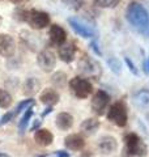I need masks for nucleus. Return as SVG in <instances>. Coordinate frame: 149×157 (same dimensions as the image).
<instances>
[{"label": "nucleus", "mask_w": 149, "mask_h": 157, "mask_svg": "<svg viewBox=\"0 0 149 157\" xmlns=\"http://www.w3.org/2000/svg\"><path fill=\"white\" fill-rule=\"evenodd\" d=\"M126 63H127L128 68H130V71L133 73V75H139V72H137V70H136V66L133 64V63H132V62H131L128 58H126Z\"/></svg>", "instance_id": "obj_28"}, {"label": "nucleus", "mask_w": 149, "mask_h": 157, "mask_svg": "<svg viewBox=\"0 0 149 157\" xmlns=\"http://www.w3.org/2000/svg\"><path fill=\"white\" fill-rule=\"evenodd\" d=\"M0 157H8L7 155H4V153H0Z\"/></svg>", "instance_id": "obj_36"}, {"label": "nucleus", "mask_w": 149, "mask_h": 157, "mask_svg": "<svg viewBox=\"0 0 149 157\" xmlns=\"http://www.w3.org/2000/svg\"><path fill=\"white\" fill-rule=\"evenodd\" d=\"M124 141H126V151L130 156H136V157H145L147 156V153H148L147 145L136 134L126 135Z\"/></svg>", "instance_id": "obj_3"}, {"label": "nucleus", "mask_w": 149, "mask_h": 157, "mask_svg": "<svg viewBox=\"0 0 149 157\" xmlns=\"http://www.w3.org/2000/svg\"><path fill=\"white\" fill-rule=\"evenodd\" d=\"M58 54L64 63H71L76 55V47L73 43H63L62 46H59Z\"/></svg>", "instance_id": "obj_11"}, {"label": "nucleus", "mask_w": 149, "mask_h": 157, "mask_svg": "<svg viewBox=\"0 0 149 157\" xmlns=\"http://www.w3.org/2000/svg\"><path fill=\"white\" fill-rule=\"evenodd\" d=\"M69 88L74 96L77 98H88L90 96V93L93 92V86L90 84V81H88L86 78L82 77H73L69 81Z\"/></svg>", "instance_id": "obj_5"}, {"label": "nucleus", "mask_w": 149, "mask_h": 157, "mask_svg": "<svg viewBox=\"0 0 149 157\" xmlns=\"http://www.w3.org/2000/svg\"><path fill=\"white\" fill-rule=\"evenodd\" d=\"M51 82H52V85L55 86V88H63V86H66V84H67V76H66V73H63V72L54 73L52 77H51Z\"/></svg>", "instance_id": "obj_20"}, {"label": "nucleus", "mask_w": 149, "mask_h": 157, "mask_svg": "<svg viewBox=\"0 0 149 157\" xmlns=\"http://www.w3.org/2000/svg\"><path fill=\"white\" fill-rule=\"evenodd\" d=\"M73 124V117L68 113H60L56 117V126L63 131H67L72 127Z\"/></svg>", "instance_id": "obj_17"}, {"label": "nucleus", "mask_w": 149, "mask_h": 157, "mask_svg": "<svg viewBox=\"0 0 149 157\" xmlns=\"http://www.w3.org/2000/svg\"><path fill=\"white\" fill-rule=\"evenodd\" d=\"M126 17L131 25L137 30H147L149 25V14L141 4L136 2L131 3L127 8Z\"/></svg>", "instance_id": "obj_1"}, {"label": "nucleus", "mask_w": 149, "mask_h": 157, "mask_svg": "<svg viewBox=\"0 0 149 157\" xmlns=\"http://www.w3.org/2000/svg\"><path fill=\"white\" fill-rule=\"evenodd\" d=\"M107 119L119 127H124L127 124V110L122 102H115L110 106L107 111Z\"/></svg>", "instance_id": "obj_6"}, {"label": "nucleus", "mask_w": 149, "mask_h": 157, "mask_svg": "<svg viewBox=\"0 0 149 157\" xmlns=\"http://www.w3.org/2000/svg\"><path fill=\"white\" fill-rule=\"evenodd\" d=\"M109 101H110V97H109L107 93L105 90H98L92 100V109L98 115H102L109 105Z\"/></svg>", "instance_id": "obj_8"}, {"label": "nucleus", "mask_w": 149, "mask_h": 157, "mask_svg": "<svg viewBox=\"0 0 149 157\" xmlns=\"http://www.w3.org/2000/svg\"><path fill=\"white\" fill-rule=\"evenodd\" d=\"M12 96L9 94L7 90L4 89H0V107H3V109H8L9 106L12 105Z\"/></svg>", "instance_id": "obj_23"}, {"label": "nucleus", "mask_w": 149, "mask_h": 157, "mask_svg": "<svg viewBox=\"0 0 149 157\" xmlns=\"http://www.w3.org/2000/svg\"><path fill=\"white\" fill-rule=\"evenodd\" d=\"M0 25H2V17H0Z\"/></svg>", "instance_id": "obj_37"}, {"label": "nucleus", "mask_w": 149, "mask_h": 157, "mask_svg": "<svg viewBox=\"0 0 149 157\" xmlns=\"http://www.w3.org/2000/svg\"><path fill=\"white\" fill-rule=\"evenodd\" d=\"M62 2L66 4L68 8L73 9V11H78L84 4V0H62Z\"/></svg>", "instance_id": "obj_25"}, {"label": "nucleus", "mask_w": 149, "mask_h": 157, "mask_svg": "<svg viewBox=\"0 0 149 157\" xmlns=\"http://www.w3.org/2000/svg\"><path fill=\"white\" fill-rule=\"evenodd\" d=\"M42 104L47 105V106H52L56 102H59V93L55 89H44L42 92L41 97H39Z\"/></svg>", "instance_id": "obj_16"}, {"label": "nucleus", "mask_w": 149, "mask_h": 157, "mask_svg": "<svg viewBox=\"0 0 149 157\" xmlns=\"http://www.w3.org/2000/svg\"><path fill=\"white\" fill-rule=\"evenodd\" d=\"M78 71H80L84 76L92 77L94 80H98L99 76L102 75V70H101V66L98 64V62H96L93 58L85 55V54L80 58Z\"/></svg>", "instance_id": "obj_2"}, {"label": "nucleus", "mask_w": 149, "mask_h": 157, "mask_svg": "<svg viewBox=\"0 0 149 157\" xmlns=\"http://www.w3.org/2000/svg\"><path fill=\"white\" fill-rule=\"evenodd\" d=\"M145 67H147V72H149V58H148V60L145 63Z\"/></svg>", "instance_id": "obj_34"}, {"label": "nucleus", "mask_w": 149, "mask_h": 157, "mask_svg": "<svg viewBox=\"0 0 149 157\" xmlns=\"http://www.w3.org/2000/svg\"><path fill=\"white\" fill-rule=\"evenodd\" d=\"M135 104L140 107L149 106V92H145V90L139 92L135 96Z\"/></svg>", "instance_id": "obj_21"}, {"label": "nucleus", "mask_w": 149, "mask_h": 157, "mask_svg": "<svg viewBox=\"0 0 149 157\" xmlns=\"http://www.w3.org/2000/svg\"><path fill=\"white\" fill-rule=\"evenodd\" d=\"M64 144L68 149L71 151H81L84 147H85V141H84V137L80 135H69L64 139Z\"/></svg>", "instance_id": "obj_15"}, {"label": "nucleus", "mask_w": 149, "mask_h": 157, "mask_svg": "<svg viewBox=\"0 0 149 157\" xmlns=\"http://www.w3.org/2000/svg\"><path fill=\"white\" fill-rule=\"evenodd\" d=\"M16 51L14 39L9 34H0V55L4 58H11Z\"/></svg>", "instance_id": "obj_9"}, {"label": "nucleus", "mask_w": 149, "mask_h": 157, "mask_svg": "<svg viewBox=\"0 0 149 157\" xmlns=\"http://www.w3.org/2000/svg\"><path fill=\"white\" fill-rule=\"evenodd\" d=\"M33 100L32 98H29V100H25V101H22V102H20L18 104V106L16 107V110H14V115L16 114H20V113H21L24 109H28L29 106H32L33 105Z\"/></svg>", "instance_id": "obj_27"}, {"label": "nucleus", "mask_w": 149, "mask_h": 157, "mask_svg": "<svg viewBox=\"0 0 149 157\" xmlns=\"http://www.w3.org/2000/svg\"><path fill=\"white\" fill-rule=\"evenodd\" d=\"M38 66L42 68L44 72H51L56 64V56L51 50H43L38 54L37 58Z\"/></svg>", "instance_id": "obj_7"}, {"label": "nucleus", "mask_w": 149, "mask_h": 157, "mask_svg": "<svg viewBox=\"0 0 149 157\" xmlns=\"http://www.w3.org/2000/svg\"><path fill=\"white\" fill-rule=\"evenodd\" d=\"M68 22H69V25H71V28L80 37H82V38H90V37H93L94 33H93L92 29L89 28V26H86L85 24L80 22L78 20H76V18H69Z\"/></svg>", "instance_id": "obj_12"}, {"label": "nucleus", "mask_w": 149, "mask_h": 157, "mask_svg": "<svg viewBox=\"0 0 149 157\" xmlns=\"http://www.w3.org/2000/svg\"><path fill=\"white\" fill-rule=\"evenodd\" d=\"M39 124H41V121H39V119H37L36 122H34V124H33V131H36V128H37V127H39Z\"/></svg>", "instance_id": "obj_32"}, {"label": "nucleus", "mask_w": 149, "mask_h": 157, "mask_svg": "<svg viewBox=\"0 0 149 157\" xmlns=\"http://www.w3.org/2000/svg\"><path fill=\"white\" fill-rule=\"evenodd\" d=\"M14 115V111H12V113H8V114H6L3 118H2V122H0V124H6V123H8L9 121H11V118Z\"/></svg>", "instance_id": "obj_29"}, {"label": "nucleus", "mask_w": 149, "mask_h": 157, "mask_svg": "<svg viewBox=\"0 0 149 157\" xmlns=\"http://www.w3.org/2000/svg\"><path fill=\"white\" fill-rule=\"evenodd\" d=\"M90 46H92L93 50L96 51L97 55H101V54H102V52H101V50H98V46H97V43H96V42H92V43H90Z\"/></svg>", "instance_id": "obj_30"}, {"label": "nucleus", "mask_w": 149, "mask_h": 157, "mask_svg": "<svg viewBox=\"0 0 149 157\" xmlns=\"http://www.w3.org/2000/svg\"><path fill=\"white\" fill-rule=\"evenodd\" d=\"M56 157H68V153H66V152H63V151H59V152H56Z\"/></svg>", "instance_id": "obj_31"}, {"label": "nucleus", "mask_w": 149, "mask_h": 157, "mask_svg": "<svg viewBox=\"0 0 149 157\" xmlns=\"http://www.w3.org/2000/svg\"><path fill=\"white\" fill-rule=\"evenodd\" d=\"M51 111H52V109H51V106H48V107H47V109H46V111H44V113H43V114H42V115H43V117H46V115H47V114H50V113H51Z\"/></svg>", "instance_id": "obj_33"}, {"label": "nucleus", "mask_w": 149, "mask_h": 157, "mask_svg": "<svg viewBox=\"0 0 149 157\" xmlns=\"http://www.w3.org/2000/svg\"><path fill=\"white\" fill-rule=\"evenodd\" d=\"M39 86H41V84H39V81L37 78L30 77V78H28L24 84V93L26 96H33L39 90Z\"/></svg>", "instance_id": "obj_19"}, {"label": "nucleus", "mask_w": 149, "mask_h": 157, "mask_svg": "<svg viewBox=\"0 0 149 157\" xmlns=\"http://www.w3.org/2000/svg\"><path fill=\"white\" fill-rule=\"evenodd\" d=\"M34 140L39 145L47 147L54 141V135L48 130H44V128L36 130V132H34Z\"/></svg>", "instance_id": "obj_14"}, {"label": "nucleus", "mask_w": 149, "mask_h": 157, "mask_svg": "<svg viewBox=\"0 0 149 157\" xmlns=\"http://www.w3.org/2000/svg\"><path fill=\"white\" fill-rule=\"evenodd\" d=\"M67 34L64 32V29L59 25H52L50 28V39H51V43L55 46H62L64 42H66Z\"/></svg>", "instance_id": "obj_13"}, {"label": "nucleus", "mask_w": 149, "mask_h": 157, "mask_svg": "<svg viewBox=\"0 0 149 157\" xmlns=\"http://www.w3.org/2000/svg\"><path fill=\"white\" fill-rule=\"evenodd\" d=\"M32 115H33V107L29 106L28 109H26V111H25V114L22 115L21 121H20V123H18V128H20V132H21V134L25 131V128H26V126L29 123V121H30Z\"/></svg>", "instance_id": "obj_22"}, {"label": "nucleus", "mask_w": 149, "mask_h": 157, "mask_svg": "<svg viewBox=\"0 0 149 157\" xmlns=\"http://www.w3.org/2000/svg\"><path fill=\"white\" fill-rule=\"evenodd\" d=\"M22 20H25L33 29H44L50 24L48 14L42 11H36V9L29 12H24Z\"/></svg>", "instance_id": "obj_4"}, {"label": "nucleus", "mask_w": 149, "mask_h": 157, "mask_svg": "<svg viewBox=\"0 0 149 157\" xmlns=\"http://www.w3.org/2000/svg\"><path fill=\"white\" fill-rule=\"evenodd\" d=\"M107 64H109V67L111 68V71H113L114 73H117V75H119V73H120L122 64H120V62H119L117 58H110V59L107 60Z\"/></svg>", "instance_id": "obj_24"}, {"label": "nucleus", "mask_w": 149, "mask_h": 157, "mask_svg": "<svg viewBox=\"0 0 149 157\" xmlns=\"http://www.w3.org/2000/svg\"><path fill=\"white\" fill-rule=\"evenodd\" d=\"M94 3L101 8H114L119 3V0H94Z\"/></svg>", "instance_id": "obj_26"}, {"label": "nucleus", "mask_w": 149, "mask_h": 157, "mask_svg": "<svg viewBox=\"0 0 149 157\" xmlns=\"http://www.w3.org/2000/svg\"><path fill=\"white\" fill-rule=\"evenodd\" d=\"M98 148L103 155H110L118 148V143L113 136H102L98 141Z\"/></svg>", "instance_id": "obj_10"}, {"label": "nucleus", "mask_w": 149, "mask_h": 157, "mask_svg": "<svg viewBox=\"0 0 149 157\" xmlns=\"http://www.w3.org/2000/svg\"><path fill=\"white\" fill-rule=\"evenodd\" d=\"M99 127V122L94 118H89V119H85L81 123V130L84 131V134L86 135H93L96 134V131Z\"/></svg>", "instance_id": "obj_18"}, {"label": "nucleus", "mask_w": 149, "mask_h": 157, "mask_svg": "<svg viewBox=\"0 0 149 157\" xmlns=\"http://www.w3.org/2000/svg\"><path fill=\"white\" fill-rule=\"evenodd\" d=\"M13 3H24V2H26V0H12Z\"/></svg>", "instance_id": "obj_35"}]
</instances>
